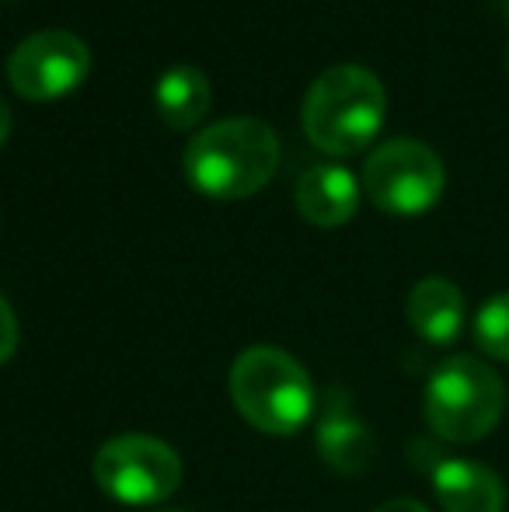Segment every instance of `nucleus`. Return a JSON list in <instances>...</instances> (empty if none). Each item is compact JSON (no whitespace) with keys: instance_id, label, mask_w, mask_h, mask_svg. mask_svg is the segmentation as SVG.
Masks as SVG:
<instances>
[{"instance_id":"obj_1","label":"nucleus","mask_w":509,"mask_h":512,"mask_svg":"<svg viewBox=\"0 0 509 512\" xmlns=\"http://www.w3.org/2000/svg\"><path fill=\"white\" fill-rule=\"evenodd\" d=\"M279 168V136L252 115L220 119L185 147V178L196 192L220 203H238L272 182Z\"/></svg>"},{"instance_id":"obj_2","label":"nucleus","mask_w":509,"mask_h":512,"mask_svg":"<svg viewBox=\"0 0 509 512\" xmlns=\"http://www.w3.org/2000/svg\"><path fill=\"white\" fill-rule=\"evenodd\" d=\"M387 119V91L374 70L339 63L314 77L300 122L307 140L332 157H353L377 140Z\"/></svg>"},{"instance_id":"obj_3","label":"nucleus","mask_w":509,"mask_h":512,"mask_svg":"<svg viewBox=\"0 0 509 512\" xmlns=\"http://www.w3.org/2000/svg\"><path fill=\"white\" fill-rule=\"evenodd\" d=\"M231 398L241 418L265 436H293L314 415L311 377L276 345H252L234 359Z\"/></svg>"},{"instance_id":"obj_4","label":"nucleus","mask_w":509,"mask_h":512,"mask_svg":"<svg viewBox=\"0 0 509 512\" xmlns=\"http://www.w3.org/2000/svg\"><path fill=\"white\" fill-rule=\"evenodd\" d=\"M506 411V384L489 363L475 356H454L429 377L422 394L426 425L440 439L468 446L485 439Z\"/></svg>"},{"instance_id":"obj_5","label":"nucleus","mask_w":509,"mask_h":512,"mask_svg":"<svg viewBox=\"0 0 509 512\" xmlns=\"http://www.w3.org/2000/svg\"><path fill=\"white\" fill-rule=\"evenodd\" d=\"M447 189V171L429 143L387 140L363 164V192L381 213L419 216L440 203Z\"/></svg>"},{"instance_id":"obj_6","label":"nucleus","mask_w":509,"mask_h":512,"mask_svg":"<svg viewBox=\"0 0 509 512\" xmlns=\"http://www.w3.org/2000/svg\"><path fill=\"white\" fill-rule=\"evenodd\" d=\"M95 481L123 506H161L182 485V457L164 439L126 432L95 453Z\"/></svg>"},{"instance_id":"obj_7","label":"nucleus","mask_w":509,"mask_h":512,"mask_svg":"<svg viewBox=\"0 0 509 512\" xmlns=\"http://www.w3.org/2000/svg\"><path fill=\"white\" fill-rule=\"evenodd\" d=\"M91 70V53L81 35L46 28L14 46L7 60V81L28 102H56L81 88Z\"/></svg>"},{"instance_id":"obj_8","label":"nucleus","mask_w":509,"mask_h":512,"mask_svg":"<svg viewBox=\"0 0 509 512\" xmlns=\"http://www.w3.org/2000/svg\"><path fill=\"white\" fill-rule=\"evenodd\" d=\"M293 203H297V213L314 227H342L360 209V182L342 164H314L300 175Z\"/></svg>"},{"instance_id":"obj_9","label":"nucleus","mask_w":509,"mask_h":512,"mask_svg":"<svg viewBox=\"0 0 509 512\" xmlns=\"http://www.w3.org/2000/svg\"><path fill=\"white\" fill-rule=\"evenodd\" d=\"M433 492L443 512H503L506 485L478 460L450 457L433 467Z\"/></svg>"},{"instance_id":"obj_10","label":"nucleus","mask_w":509,"mask_h":512,"mask_svg":"<svg viewBox=\"0 0 509 512\" xmlns=\"http://www.w3.org/2000/svg\"><path fill=\"white\" fill-rule=\"evenodd\" d=\"M318 453L335 474H363L377 457V439L360 415H353L349 401H335L318 422Z\"/></svg>"},{"instance_id":"obj_11","label":"nucleus","mask_w":509,"mask_h":512,"mask_svg":"<svg viewBox=\"0 0 509 512\" xmlns=\"http://www.w3.org/2000/svg\"><path fill=\"white\" fill-rule=\"evenodd\" d=\"M412 331L429 345H450L464 328V293L450 279L426 276L412 286L405 300Z\"/></svg>"},{"instance_id":"obj_12","label":"nucleus","mask_w":509,"mask_h":512,"mask_svg":"<svg viewBox=\"0 0 509 512\" xmlns=\"http://www.w3.org/2000/svg\"><path fill=\"white\" fill-rule=\"evenodd\" d=\"M210 102H213V84L199 67L182 63V67H171L157 77L154 105L157 115L164 119V126L171 129L199 126L203 115L210 112Z\"/></svg>"},{"instance_id":"obj_13","label":"nucleus","mask_w":509,"mask_h":512,"mask_svg":"<svg viewBox=\"0 0 509 512\" xmlns=\"http://www.w3.org/2000/svg\"><path fill=\"white\" fill-rule=\"evenodd\" d=\"M475 342L489 359L509 363V293H496L475 314Z\"/></svg>"},{"instance_id":"obj_14","label":"nucleus","mask_w":509,"mask_h":512,"mask_svg":"<svg viewBox=\"0 0 509 512\" xmlns=\"http://www.w3.org/2000/svg\"><path fill=\"white\" fill-rule=\"evenodd\" d=\"M18 317H14L11 304H7V297L0 293V366L7 363V359L18 352Z\"/></svg>"},{"instance_id":"obj_15","label":"nucleus","mask_w":509,"mask_h":512,"mask_svg":"<svg viewBox=\"0 0 509 512\" xmlns=\"http://www.w3.org/2000/svg\"><path fill=\"white\" fill-rule=\"evenodd\" d=\"M374 512H429L422 506L419 499H391V502H381Z\"/></svg>"},{"instance_id":"obj_16","label":"nucleus","mask_w":509,"mask_h":512,"mask_svg":"<svg viewBox=\"0 0 509 512\" xmlns=\"http://www.w3.org/2000/svg\"><path fill=\"white\" fill-rule=\"evenodd\" d=\"M7 136H11V108L0 98V147L7 143Z\"/></svg>"},{"instance_id":"obj_17","label":"nucleus","mask_w":509,"mask_h":512,"mask_svg":"<svg viewBox=\"0 0 509 512\" xmlns=\"http://www.w3.org/2000/svg\"><path fill=\"white\" fill-rule=\"evenodd\" d=\"M154 512H178V509H154Z\"/></svg>"},{"instance_id":"obj_18","label":"nucleus","mask_w":509,"mask_h":512,"mask_svg":"<svg viewBox=\"0 0 509 512\" xmlns=\"http://www.w3.org/2000/svg\"><path fill=\"white\" fill-rule=\"evenodd\" d=\"M506 11H509V0H506Z\"/></svg>"}]
</instances>
